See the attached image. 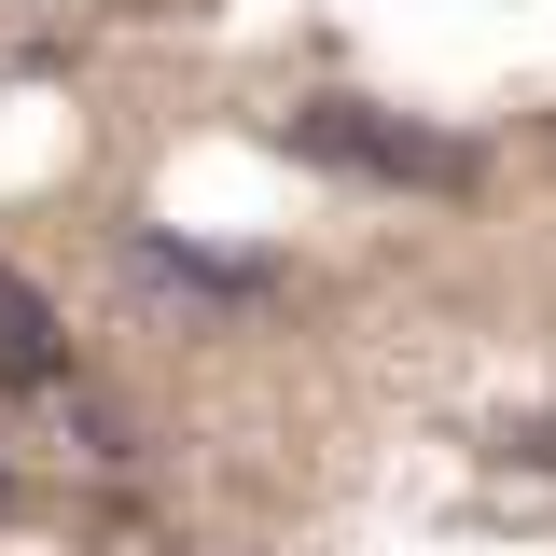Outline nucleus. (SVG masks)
<instances>
[{
    "label": "nucleus",
    "mask_w": 556,
    "mask_h": 556,
    "mask_svg": "<svg viewBox=\"0 0 556 556\" xmlns=\"http://www.w3.org/2000/svg\"><path fill=\"white\" fill-rule=\"evenodd\" d=\"M529 459H556V431H529Z\"/></svg>",
    "instance_id": "5"
},
{
    "label": "nucleus",
    "mask_w": 556,
    "mask_h": 556,
    "mask_svg": "<svg viewBox=\"0 0 556 556\" xmlns=\"http://www.w3.org/2000/svg\"><path fill=\"white\" fill-rule=\"evenodd\" d=\"M0 515H14V459H0Z\"/></svg>",
    "instance_id": "4"
},
{
    "label": "nucleus",
    "mask_w": 556,
    "mask_h": 556,
    "mask_svg": "<svg viewBox=\"0 0 556 556\" xmlns=\"http://www.w3.org/2000/svg\"><path fill=\"white\" fill-rule=\"evenodd\" d=\"M0 390H70V334L28 278H0Z\"/></svg>",
    "instance_id": "3"
},
{
    "label": "nucleus",
    "mask_w": 556,
    "mask_h": 556,
    "mask_svg": "<svg viewBox=\"0 0 556 556\" xmlns=\"http://www.w3.org/2000/svg\"><path fill=\"white\" fill-rule=\"evenodd\" d=\"M126 278L195 292V306H251V292H265V265H251V251H195V237H167V223H126Z\"/></svg>",
    "instance_id": "2"
},
{
    "label": "nucleus",
    "mask_w": 556,
    "mask_h": 556,
    "mask_svg": "<svg viewBox=\"0 0 556 556\" xmlns=\"http://www.w3.org/2000/svg\"><path fill=\"white\" fill-rule=\"evenodd\" d=\"M278 139L306 153V167H334V181H390V195H473V139L445 126H404V112H376V98H292Z\"/></svg>",
    "instance_id": "1"
}]
</instances>
